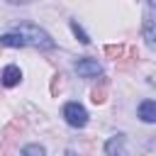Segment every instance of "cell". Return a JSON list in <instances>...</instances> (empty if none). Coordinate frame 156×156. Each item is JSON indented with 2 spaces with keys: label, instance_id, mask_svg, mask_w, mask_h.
I'll list each match as a JSON object with an SVG mask.
<instances>
[{
  "label": "cell",
  "instance_id": "obj_1",
  "mask_svg": "<svg viewBox=\"0 0 156 156\" xmlns=\"http://www.w3.org/2000/svg\"><path fill=\"white\" fill-rule=\"evenodd\" d=\"M12 32H17L27 46H34V49H54L56 41L49 37V32H44L41 27L32 24V22H17L12 27Z\"/></svg>",
  "mask_w": 156,
  "mask_h": 156
},
{
  "label": "cell",
  "instance_id": "obj_2",
  "mask_svg": "<svg viewBox=\"0 0 156 156\" xmlns=\"http://www.w3.org/2000/svg\"><path fill=\"white\" fill-rule=\"evenodd\" d=\"M63 119H66L71 127L80 129V127L88 124V112H85V107H83L80 102H66V107H63Z\"/></svg>",
  "mask_w": 156,
  "mask_h": 156
},
{
  "label": "cell",
  "instance_id": "obj_3",
  "mask_svg": "<svg viewBox=\"0 0 156 156\" xmlns=\"http://www.w3.org/2000/svg\"><path fill=\"white\" fill-rule=\"evenodd\" d=\"M76 71H78V76H83V78H98V76L102 73V68H100V63H98L95 58H80V61L76 63Z\"/></svg>",
  "mask_w": 156,
  "mask_h": 156
},
{
  "label": "cell",
  "instance_id": "obj_4",
  "mask_svg": "<svg viewBox=\"0 0 156 156\" xmlns=\"http://www.w3.org/2000/svg\"><path fill=\"white\" fill-rule=\"evenodd\" d=\"M105 154L107 156H127V149H124V136L122 134H115L105 141Z\"/></svg>",
  "mask_w": 156,
  "mask_h": 156
},
{
  "label": "cell",
  "instance_id": "obj_5",
  "mask_svg": "<svg viewBox=\"0 0 156 156\" xmlns=\"http://www.w3.org/2000/svg\"><path fill=\"white\" fill-rule=\"evenodd\" d=\"M20 80H22V71H20V66H15V63L5 66V71H2V85H5V88H15Z\"/></svg>",
  "mask_w": 156,
  "mask_h": 156
},
{
  "label": "cell",
  "instance_id": "obj_6",
  "mask_svg": "<svg viewBox=\"0 0 156 156\" xmlns=\"http://www.w3.org/2000/svg\"><path fill=\"white\" fill-rule=\"evenodd\" d=\"M139 119L146 124H156V100H144L139 105Z\"/></svg>",
  "mask_w": 156,
  "mask_h": 156
},
{
  "label": "cell",
  "instance_id": "obj_7",
  "mask_svg": "<svg viewBox=\"0 0 156 156\" xmlns=\"http://www.w3.org/2000/svg\"><path fill=\"white\" fill-rule=\"evenodd\" d=\"M0 44H2V46H12V49L27 46V44H24V39H22L17 32H7V34H2V37H0Z\"/></svg>",
  "mask_w": 156,
  "mask_h": 156
},
{
  "label": "cell",
  "instance_id": "obj_8",
  "mask_svg": "<svg viewBox=\"0 0 156 156\" xmlns=\"http://www.w3.org/2000/svg\"><path fill=\"white\" fill-rule=\"evenodd\" d=\"M90 100L95 102V105H102L105 100H107V83L102 80L98 88H93V93H90Z\"/></svg>",
  "mask_w": 156,
  "mask_h": 156
},
{
  "label": "cell",
  "instance_id": "obj_9",
  "mask_svg": "<svg viewBox=\"0 0 156 156\" xmlns=\"http://www.w3.org/2000/svg\"><path fill=\"white\" fill-rule=\"evenodd\" d=\"M20 156H46V149H44L41 144H27V146L20 151Z\"/></svg>",
  "mask_w": 156,
  "mask_h": 156
},
{
  "label": "cell",
  "instance_id": "obj_10",
  "mask_svg": "<svg viewBox=\"0 0 156 156\" xmlns=\"http://www.w3.org/2000/svg\"><path fill=\"white\" fill-rule=\"evenodd\" d=\"M71 32H73V34L78 37V41H80V44H90V37H88V34L83 32V27H80V24H78L76 20H71Z\"/></svg>",
  "mask_w": 156,
  "mask_h": 156
},
{
  "label": "cell",
  "instance_id": "obj_11",
  "mask_svg": "<svg viewBox=\"0 0 156 156\" xmlns=\"http://www.w3.org/2000/svg\"><path fill=\"white\" fill-rule=\"evenodd\" d=\"M144 37H146V44H149L151 49H156V34H154V29H151V20H149V17L144 20Z\"/></svg>",
  "mask_w": 156,
  "mask_h": 156
},
{
  "label": "cell",
  "instance_id": "obj_12",
  "mask_svg": "<svg viewBox=\"0 0 156 156\" xmlns=\"http://www.w3.org/2000/svg\"><path fill=\"white\" fill-rule=\"evenodd\" d=\"M105 54H107L110 58H122V56H124V46H122V44H107V46H105Z\"/></svg>",
  "mask_w": 156,
  "mask_h": 156
},
{
  "label": "cell",
  "instance_id": "obj_13",
  "mask_svg": "<svg viewBox=\"0 0 156 156\" xmlns=\"http://www.w3.org/2000/svg\"><path fill=\"white\" fill-rule=\"evenodd\" d=\"M7 2H12V5H24V2H32V0H7Z\"/></svg>",
  "mask_w": 156,
  "mask_h": 156
},
{
  "label": "cell",
  "instance_id": "obj_14",
  "mask_svg": "<svg viewBox=\"0 0 156 156\" xmlns=\"http://www.w3.org/2000/svg\"><path fill=\"white\" fill-rule=\"evenodd\" d=\"M149 7H151V12L156 15V0H149Z\"/></svg>",
  "mask_w": 156,
  "mask_h": 156
}]
</instances>
